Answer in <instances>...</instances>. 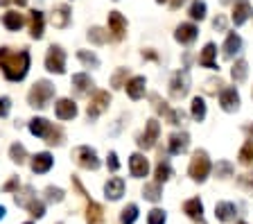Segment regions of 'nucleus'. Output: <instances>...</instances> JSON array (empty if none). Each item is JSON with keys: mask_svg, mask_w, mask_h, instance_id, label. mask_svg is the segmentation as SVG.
Segmentation results:
<instances>
[{"mask_svg": "<svg viewBox=\"0 0 253 224\" xmlns=\"http://www.w3.org/2000/svg\"><path fill=\"white\" fill-rule=\"evenodd\" d=\"M45 68L50 70V73H57V75H61L63 70H66V52H63L59 45H50V48H47Z\"/></svg>", "mask_w": 253, "mask_h": 224, "instance_id": "6", "label": "nucleus"}, {"mask_svg": "<svg viewBox=\"0 0 253 224\" xmlns=\"http://www.w3.org/2000/svg\"><path fill=\"white\" fill-rule=\"evenodd\" d=\"M240 163H242V166H253V140L251 138L240 149Z\"/></svg>", "mask_w": 253, "mask_h": 224, "instance_id": "34", "label": "nucleus"}, {"mask_svg": "<svg viewBox=\"0 0 253 224\" xmlns=\"http://www.w3.org/2000/svg\"><path fill=\"white\" fill-rule=\"evenodd\" d=\"M16 188H18V177L9 179V181H7L5 186H2V190H5V192H11V190H16Z\"/></svg>", "mask_w": 253, "mask_h": 224, "instance_id": "49", "label": "nucleus"}, {"mask_svg": "<svg viewBox=\"0 0 253 224\" xmlns=\"http://www.w3.org/2000/svg\"><path fill=\"white\" fill-rule=\"evenodd\" d=\"M190 18H195V21H204L206 18V2L204 0H195V2L190 5Z\"/></svg>", "mask_w": 253, "mask_h": 224, "instance_id": "37", "label": "nucleus"}, {"mask_svg": "<svg viewBox=\"0 0 253 224\" xmlns=\"http://www.w3.org/2000/svg\"><path fill=\"white\" fill-rule=\"evenodd\" d=\"M219 86H221L219 80H211V82H206V91H208V93H215Z\"/></svg>", "mask_w": 253, "mask_h": 224, "instance_id": "50", "label": "nucleus"}, {"mask_svg": "<svg viewBox=\"0 0 253 224\" xmlns=\"http://www.w3.org/2000/svg\"><path fill=\"white\" fill-rule=\"evenodd\" d=\"M168 123L169 125H181V123H183V111H181V109H172V113H169V118H168Z\"/></svg>", "mask_w": 253, "mask_h": 224, "instance_id": "46", "label": "nucleus"}, {"mask_svg": "<svg viewBox=\"0 0 253 224\" xmlns=\"http://www.w3.org/2000/svg\"><path fill=\"white\" fill-rule=\"evenodd\" d=\"M126 95L131 97V100H140L142 95H145V86H147V80L145 77H131V80L126 82Z\"/></svg>", "mask_w": 253, "mask_h": 224, "instance_id": "19", "label": "nucleus"}, {"mask_svg": "<svg viewBox=\"0 0 253 224\" xmlns=\"http://www.w3.org/2000/svg\"><path fill=\"white\" fill-rule=\"evenodd\" d=\"M183 213L188 215L190 220H195V222H204V204H201L199 197H192L183 204Z\"/></svg>", "mask_w": 253, "mask_h": 224, "instance_id": "17", "label": "nucleus"}, {"mask_svg": "<svg viewBox=\"0 0 253 224\" xmlns=\"http://www.w3.org/2000/svg\"><path fill=\"white\" fill-rule=\"evenodd\" d=\"M183 2H185V0H169V7H172V9H179Z\"/></svg>", "mask_w": 253, "mask_h": 224, "instance_id": "52", "label": "nucleus"}, {"mask_svg": "<svg viewBox=\"0 0 253 224\" xmlns=\"http://www.w3.org/2000/svg\"><path fill=\"white\" fill-rule=\"evenodd\" d=\"M212 25H215V30H224V27H226V18H224V16H217Z\"/></svg>", "mask_w": 253, "mask_h": 224, "instance_id": "51", "label": "nucleus"}, {"mask_svg": "<svg viewBox=\"0 0 253 224\" xmlns=\"http://www.w3.org/2000/svg\"><path fill=\"white\" fill-rule=\"evenodd\" d=\"M126 73H129V70H126V68H120L116 75H113V80H111V84H113V89H122V86H125V84H122V82H125Z\"/></svg>", "mask_w": 253, "mask_h": 224, "instance_id": "45", "label": "nucleus"}, {"mask_svg": "<svg viewBox=\"0 0 253 224\" xmlns=\"http://www.w3.org/2000/svg\"><path fill=\"white\" fill-rule=\"evenodd\" d=\"M9 109H11V100H9V97H0V118L7 116V113H9Z\"/></svg>", "mask_w": 253, "mask_h": 224, "instance_id": "47", "label": "nucleus"}, {"mask_svg": "<svg viewBox=\"0 0 253 224\" xmlns=\"http://www.w3.org/2000/svg\"><path fill=\"white\" fill-rule=\"evenodd\" d=\"M43 25H45V21H43V14L39 9L30 11V30H32V39H41L43 37Z\"/></svg>", "mask_w": 253, "mask_h": 224, "instance_id": "24", "label": "nucleus"}, {"mask_svg": "<svg viewBox=\"0 0 253 224\" xmlns=\"http://www.w3.org/2000/svg\"><path fill=\"white\" fill-rule=\"evenodd\" d=\"M138 220V206L136 204H126L120 213V222L122 224H133Z\"/></svg>", "mask_w": 253, "mask_h": 224, "instance_id": "32", "label": "nucleus"}, {"mask_svg": "<svg viewBox=\"0 0 253 224\" xmlns=\"http://www.w3.org/2000/svg\"><path fill=\"white\" fill-rule=\"evenodd\" d=\"M188 91H190V73L188 70L174 73L172 82H169V93H172V97H185Z\"/></svg>", "mask_w": 253, "mask_h": 224, "instance_id": "7", "label": "nucleus"}, {"mask_svg": "<svg viewBox=\"0 0 253 224\" xmlns=\"http://www.w3.org/2000/svg\"><path fill=\"white\" fill-rule=\"evenodd\" d=\"M25 156H27V149L23 147L21 143H14L9 147V159L14 161V163H18V166H21L23 161H25Z\"/></svg>", "mask_w": 253, "mask_h": 224, "instance_id": "35", "label": "nucleus"}, {"mask_svg": "<svg viewBox=\"0 0 253 224\" xmlns=\"http://www.w3.org/2000/svg\"><path fill=\"white\" fill-rule=\"evenodd\" d=\"M240 48H242V39L237 37L235 32H231L226 37V43H224V57L226 59H233L237 52H240Z\"/></svg>", "mask_w": 253, "mask_h": 224, "instance_id": "25", "label": "nucleus"}, {"mask_svg": "<svg viewBox=\"0 0 253 224\" xmlns=\"http://www.w3.org/2000/svg\"><path fill=\"white\" fill-rule=\"evenodd\" d=\"M52 163H54V159H52V154H47V152H39V154L32 156V170L37 172V175L47 172L52 168Z\"/></svg>", "mask_w": 253, "mask_h": 224, "instance_id": "20", "label": "nucleus"}, {"mask_svg": "<svg viewBox=\"0 0 253 224\" xmlns=\"http://www.w3.org/2000/svg\"><path fill=\"white\" fill-rule=\"evenodd\" d=\"M30 132L34 134V136H39V138H45V143H50V145H59L61 143V136H63L61 129L52 127L45 118H34L30 123Z\"/></svg>", "mask_w": 253, "mask_h": 224, "instance_id": "2", "label": "nucleus"}, {"mask_svg": "<svg viewBox=\"0 0 253 224\" xmlns=\"http://www.w3.org/2000/svg\"><path fill=\"white\" fill-rule=\"evenodd\" d=\"M215 54H217V48H215V43H206V48L201 50L199 64L204 66V68L217 70V61H215Z\"/></svg>", "mask_w": 253, "mask_h": 224, "instance_id": "23", "label": "nucleus"}, {"mask_svg": "<svg viewBox=\"0 0 253 224\" xmlns=\"http://www.w3.org/2000/svg\"><path fill=\"white\" fill-rule=\"evenodd\" d=\"M59 224H61V222H59Z\"/></svg>", "mask_w": 253, "mask_h": 224, "instance_id": "59", "label": "nucleus"}, {"mask_svg": "<svg viewBox=\"0 0 253 224\" xmlns=\"http://www.w3.org/2000/svg\"><path fill=\"white\" fill-rule=\"evenodd\" d=\"M251 14H253V9L249 5V0H237L235 7H233V23L235 25H244Z\"/></svg>", "mask_w": 253, "mask_h": 224, "instance_id": "18", "label": "nucleus"}, {"mask_svg": "<svg viewBox=\"0 0 253 224\" xmlns=\"http://www.w3.org/2000/svg\"><path fill=\"white\" fill-rule=\"evenodd\" d=\"M237 215V206L233 202H219L215 204V218L219 222H233Z\"/></svg>", "mask_w": 253, "mask_h": 224, "instance_id": "16", "label": "nucleus"}, {"mask_svg": "<svg viewBox=\"0 0 253 224\" xmlns=\"http://www.w3.org/2000/svg\"><path fill=\"white\" fill-rule=\"evenodd\" d=\"M104 195H106V199H111V202H118V199L125 195V181H122L120 177L109 179V181L104 183Z\"/></svg>", "mask_w": 253, "mask_h": 224, "instance_id": "15", "label": "nucleus"}, {"mask_svg": "<svg viewBox=\"0 0 253 224\" xmlns=\"http://www.w3.org/2000/svg\"><path fill=\"white\" fill-rule=\"evenodd\" d=\"M86 220H88V224H102L104 222V211H102L100 204L90 202L88 208H86Z\"/></svg>", "mask_w": 253, "mask_h": 224, "instance_id": "28", "label": "nucleus"}, {"mask_svg": "<svg viewBox=\"0 0 253 224\" xmlns=\"http://www.w3.org/2000/svg\"><path fill=\"white\" fill-rule=\"evenodd\" d=\"M237 183H240L244 190H249L253 195V172H249V175H242L240 179H237Z\"/></svg>", "mask_w": 253, "mask_h": 224, "instance_id": "44", "label": "nucleus"}, {"mask_svg": "<svg viewBox=\"0 0 253 224\" xmlns=\"http://www.w3.org/2000/svg\"><path fill=\"white\" fill-rule=\"evenodd\" d=\"M73 159L79 168H84V170H97L100 168V159L95 154V149L88 147V145H82L73 152Z\"/></svg>", "mask_w": 253, "mask_h": 224, "instance_id": "5", "label": "nucleus"}, {"mask_svg": "<svg viewBox=\"0 0 253 224\" xmlns=\"http://www.w3.org/2000/svg\"><path fill=\"white\" fill-rule=\"evenodd\" d=\"M165 220H168V215H165V211H161V208H154L147 215V224H165Z\"/></svg>", "mask_w": 253, "mask_h": 224, "instance_id": "41", "label": "nucleus"}, {"mask_svg": "<svg viewBox=\"0 0 253 224\" xmlns=\"http://www.w3.org/2000/svg\"><path fill=\"white\" fill-rule=\"evenodd\" d=\"M172 177V168H169L168 161H158V166H156V183H165Z\"/></svg>", "mask_w": 253, "mask_h": 224, "instance_id": "33", "label": "nucleus"}, {"mask_svg": "<svg viewBox=\"0 0 253 224\" xmlns=\"http://www.w3.org/2000/svg\"><path fill=\"white\" fill-rule=\"evenodd\" d=\"M142 197L147 199V202L156 204L161 202V197H163V188H161V183H145V188H142Z\"/></svg>", "mask_w": 253, "mask_h": 224, "instance_id": "26", "label": "nucleus"}, {"mask_svg": "<svg viewBox=\"0 0 253 224\" xmlns=\"http://www.w3.org/2000/svg\"><path fill=\"white\" fill-rule=\"evenodd\" d=\"M54 113H57L59 120H73L77 116V104L73 100H68V97H63V100H59L54 104Z\"/></svg>", "mask_w": 253, "mask_h": 224, "instance_id": "12", "label": "nucleus"}, {"mask_svg": "<svg viewBox=\"0 0 253 224\" xmlns=\"http://www.w3.org/2000/svg\"><path fill=\"white\" fill-rule=\"evenodd\" d=\"M156 2H158V5H163V2H169V0H156Z\"/></svg>", "mask_w": 253, "mask_h": 224, "instance_id": "56", "label": "nucleus"}, {"mask_svg": "<svg viewBox=\"0 0 253 224\" xmlns=\"http://www.w3.org/2000/svg\"><path fill=\"white\" fill-rule=\"evenodd\" d=\"M77 57H79V61H82V64L90 66V68H97V66H100V59H97V54L88 52V50H79Z\"/></svg>", "mask_w": 253, "mask_h": 224, "instance_id": "39", "label": "nucleus"}, {"mask_svg": "<svg viewBox=\"0 0 253 224\" xmlns=\"http://www.w3.org/2000/svg\"><path fill=\"white\" fill-rule=\"evenodd\" d=\"M45 199L50 204H59L63 199V190L61 188H54V186H47L45 188Z\"/></svg>", "mask_w": 253, "mask_h": 224, "instance_id": "40", "label": "nucleus"}, {"mask_svg": "<svg viewBox=\"0 0 253 224\" xmlns=\"http://www.w3.org/2000/svg\"><path fill=\"white\" fill-rule=\"evenodd\" d=\"M14 2H16L18 7H25V5H27V0H14Z\"/></svg>", "mask_w": 253, "mask_h": 224, "instance_id": "53", "label": "nucleus"}, {"mask_svg": "<svg viewBox=\"0 0 253 224\" xmlns=\"http://www.w3.org/2000/svg\"><path fill=\"white\" fill-rule=\"evenodd\" d=\"M25 224H32V222H25Z\"/></svg>", "mask_w": 253, "mask_h": 224, "instance_id": "58", "label": "nucleus"}, {"mask_svg": "<svg viewBox=\"0 0 253 224\" xmlns=\"http://www.w3.org/2000/svg\"><path fill=\"white\" fill-rule=\"evenodd\" d=\"M129 170H131V177L142 179V177H147V172H149V161L142 154H131V159H129Z\"/></svg>", "mask_w": 253, "mask_h": 224, "instance_id": "14", "label": "nucleus"}, {"mask_svg": "<svg viewBox=\"0 0 253 224\" xmlns=\"http://www.w3.org/2000/svg\"><path fill=\"white\" fill-rule=\"evenodd\" d=\"M158 134H161V125H158V120H149L147 127H145V132L138 136V147L140 149H152L154 145H156Z\"/></svg>", "mask_w": 253, "mask_h": 224, "instance_id": "8", "label": "nucleus"}, {"mask_svg": "<svg viewBox=\"0 0 253 224\" xmlns=\"http://www.w3.org/2000/svg\"><path fill=\"white\" fill-rule=\"evenodd\" d=\"M192 118L199 120V123L206 118V102H204V97H199V95L192 100Z\"/></svg>", "mask_w": 253, "mask_h": 224, "instance_id": "38", "label": "nucleus"}, {"mask_svg": "<svg viewBox=\"0 0 253 224\" xmlns=\"http://www.w3.org/2000/svg\"><path fill=\"white\" fill-rule=\"evenodd\" d=\"M188 145H190V136L185 132H181V134H172L169 136V154H183L185 149H188Z\"/></svg>", "mask_w": 253, "mask_h": 224, "instance_id": "21", "label": "nucleus"}, {"mask_svg": "<svg viewBox=\"0 0 253 224\" xmlns=\"http://www.w3.org/2000/svg\"><path fill=\"white\" fill-rule=\"evenodd\" d=\"M219 104L224 111H237V107H240V95H237V91L233 89V86H228V89H224V91L219 93Z\"/></svg>", "mask_w": 253, "mask_h": 224, "instance_id": "11", "label": "nucleus"}, {"mask_svg": "<svg viewBox=\"0 0 253 224\" xmlns=\"http://www.w3.org/2000/svg\"><path fill=\"white\" fill-rule=\"evenodd\" d=\"M188 172H190V177L199 183L208 179V175H211V159H208V154H206L204 149H197L195 154H192Z\"/></svg>", "mask_w": 253, "mask_h": 224, "instance_id": "4", "label": "nucleus"}, {"mask_svg": "<svg viewBox=\"0 0 253 224\" xmlns=\"http://www.w3.org/2000/svg\"><path fill=\"white\" fill-rule=\"evenodd\" d=\"M0 68L9 82H21L30 70V52L27 50L0 48Z\"/></svg>", "mask_w": 253, "mask_h": 224, "instance_id": "1", "label": "nucleus"}, {"mask_svg": "<svg viewBox=\"0 0 253 224\" xmlns=\"http://www.w3.org/2000/svg\"><path fill=\"white\" fill-rule=\"evenodd\" d=\"M247 70H249L247 61H244V59H237L235 64H233V68H231V77L235 82H244L247 80Z\"/></svg>", "mask_w": 253, "mask_h": 224, "instance_id": "31", "label": "nucleus"}, {"mask_svg": "<svg viewBox=\"0 0 253 224\" xmlns=\"http://www.w3.org/2000/svg\"><path fill=\"white\" fill-rule=\"evenodd\" d=\"M109 102H111V95L106 91H97V93H95L93 100H90V104H88V109H86V113H88L90 120H95V118L100 116V113L109 107Z\"/></svg>", "mask_w": 253, "mask_h": 224, "instance_id": "9", "label": "nucleus"}, {"mask_svg": "<svg viewBox=\"0 0 253 224\" xmlns=\"http://www.w3.org/2000/svg\"><path fill=\"white\" fill-rule=\"evenodd\" d=\"M52 95H54V86L50 84L47 80H41V82H37V84L30 89L27 100H30V104L34 109H43L47 102L52 100Z\"/></svg>", "mask_w": 253, "mask_h": 224, "instance_id": "3", "label": "nucleus"}, {"mask_svg": "<svg viewBox=\"0 0 253 224\" xmlns=\"http://www.w3.org/2000/svg\"><path fill=\"white\" fill-rule=\"evenodd\" d=\"M215 175L219 177V179H226V177L233 175V166L228 163V161H219V163H217V168H215Z\"/></svg>", "mask_w": 253, "mask_h": 224, "instance_id": "43", "label": "nucleus"}, {"mask_svg": "<svg viewBox=\"0 0 253 224\" xmlns=\"http://www.w3.org/2000/svg\"><path fill=\"white\" fill-rule=\"evenodd\" d=\"M23 16L18 14V11H7L5 16H2V25L7 27V30H11V32H16V30H21L23 27Z\"/></svg>", "mask_w": 253, "mask_h": 224, "instance_id": "27", "label": "nucleus"}, {"mask_svg": "<svg viewBox=\"0 0 253 224\" xmlns=\"http://www.w3.org/2000/svg\"><path fill=\"white\" fill-rule=\"evenodd\" d=\"M88 41L102 45V43L109 41V32H106V30H102V27H90V30H88Z\"/></svg>", "mask_w": 253, "mask_h": 224, "instance_id": "36", "label": "nucleus"}, {"mask_svg": "<svg viewBox=\"0 0 253 224\" xmlns=\"http://www.w3.org/2000/svg\"><path fill=\"white\" fill-rule=\"evenodd\" d=\"M235 224H247V222H235Z\"/></svg>", "mask_w": 253, "mask_h": 224, "instance_id": "57", "label": "nucleus"}, {"mask_svg": "<svg viewBox=\"0 0 253 224\" xmlns=\"http://www.w3.org/2000/svg\"><path fill=\"white\" fill-rule=\"evenodd\" d=\"M34 199H37V195H34V188H32V186H25L21 192L16 190V204H18V206L27 208L32 202H34Z\"/></svg>", "mask_w": 253, "mask_h": 224, "instance_id": "29", "label": "nucleus"}, {"mask_svg": "<svg viewBox=\"0 0 253 224\" xmlns=\"http://www.w3.org/2000/svg\"><path fill=\"white\" fill-rule=\"evenodd\" d=\"M27 211H30V215L32 218H43V215H45V204L43 202H39V199H34V202L30 204V206H27Z\"/></svg>", "mask_w": 253, "mask_h": 224, "instance_id": "42", "label": "nucleus"}, {"mask_svg": "<svg viewBox=\"0 0 253 224\" xmlns=\"http://www.w3.org/2000/svg\"><path fill=\"white\" fill-rule=\"evenodd\" d=\"M109 32L113 34V39H116V41H122V39H125L126 21L122 18L120 11H111V14H109Z\"/></svg>", "mask_w": 253, "mask_h": 224, "instance_id": "10", "label": "nucleus"}, {"mask_svg": "<svg viewBox=\"0 0 253 224\" xmlns=\"http://www.w3.org/2000/svg\"><path fill=\"white\" fill-rule=\"evenodd\" d=\"M50 21H52V25H54V27H59V30L68 27V23H70V9H68L66 5L54 7L52 16H50Z\"/></svg>", "mask_w": 253, "mask_h": 224, "instance_id": "22", "label": "nucleus"}, {"mask_svg": "<svg viewBox=\"0 0 253 224\" xmlns=\"http://www.w3.org/2000/svg\"><path fill=\"white\" fill-rule=\"evenodd\" d=\"M197 34H199L197 25H192V23H181V25L176 27V32H174V39L179 43H183V45H188V43H192L197 39Z\"/></svg>", "mask_w": 253, "mask_h": 224, "instance_id": "13", "label": "nucleus"}, {"mask_svg": "<svg viewBox=\"0 0 253 224\" xmlns=\"http://www.w3.org/2000/svg\"><path fill=\"white\" fill-rule=\"evenodd\" d=\"M118 168H120V163H118V154H116V152H111V154H109V170L116 172Z\"/></svg>", "mask_w": 253, "mask_h": 224, "instance_id": "48", "label": "nucleus"}, {"mask_svg": "<svg viewBox=\"0 0 253 224\" xmlns=\"http://www.w3.org/2000/svg\"><path fill=\"white\" fill-rule=\"evenodd\" d=\"M247 134L251 136V140H253V125H249V127H247Z\"/></svg>", "mask_w": 253, "mask_h": 224, "instance_id": "54", "label": "nucleus"}, {"mask_svg": "<svg viewBox=\"0 0 253 224\" xmlns=\"http://www.w3.org/2000/svg\"><path fill=\"white\" fill-rule=\"evenodd\" d=\"M73 86L77 89L79 93H86V91L93 89V80H90L88 75H84V73H77V75H73Z\"/></svg>", "mask_w": 253, "mask_h": 224, "instance_id": "30", "label": "nucleus"}, {"mask_svg": "<svg viewBox=\"0 0 253 224\" xmlns=\"http://www.w3.org/2000/svg\"><path fill=\"white\" fill-rule=\"evenodd\" d=\"M5 218V206H0V220Z\"/></svg>", "mask_w": 253, "mask_h": 224, "instance_id": "55", "label": "nucleus"}]
</instances>
